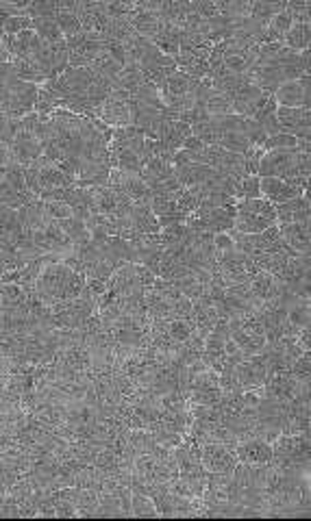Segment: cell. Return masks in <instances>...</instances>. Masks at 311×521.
I'll list each match as a JSON object with an SVG mask.
<instances>
[{"label":"cell","mask_w":311,"mask_h":521,"mask_svg":"<svg viewBox=\"0 0 311 521\" xmlns=\"http://www.w3.org/2000/svg\"><path fill=\"white\" fill-rule=\"evenodd\" d=\"M278 107H307L311 109V80L309 74L294 78V80H283L276 85L272 92Z\"/></svg>","instance_id":"obj_1"},{"label":"cell","mask_w":311,"mask_h":521,"mask_svg":"<svg viewBox=\"0 0 311 521\" xmlns=\"http://www.w3.org/2000/svg\"><path fill=\"white\" fill-rule=\"evenodd\" d=\"M201 465L205 472L213 474H229L235 469L237 458L235 452L218 441H207L201 445Z\"/></svg>","instance_id":"obj_2"},{"label":"cell","mask_w":311,"mask_h":521,"mask_svg":"<svg viewBox=\"0 0 311 521\" xmlns=\"http://www.w3.org/2000/svg\"><path fill=\"white\" fill-rule=\"evenodd\" d=\"M276 122L281 126V133L309 139L311 111L307 107H276Z\"/></svg>","instance_id":"obj_3"},{"label":"cell","mask_w":311,"mask_h":521,"mask_svg":"<svg viewBox=\"0 0 311 521\" xmlns=\"http://www.w3.org/2000/svg\"><path fill=\"white\" fill-rule=\"evenodd\" d=\"M96 118L102 120L107 126L118 128V126H129L133 124V109H131V100L118 98V96H107L105 102L98 107Z\"/></svg>","instance_id":"obj_4"},{"label":"cell","mask_w":311,"mask_h":521,"mask_svg":"<svg viewBox=\"0 0 311 521\" xmlns=\"http://www.w3.org/2000/svg\"><path fill=\"white\" fill-rule=\"evenodd\" d=\"M272 94L262 90V87H257L254 83H244L240 90L231 96L233 100V113H240L244 115V118H252L254 113H257V109L270 98Z\"/></svg>","instance_id":"obj_5"},{"label":"cell","mask_w":311,"mask_h":521,"mask_svg":"<svg viewBox=\"0 0 311 521\" xmlns=\"http://www.w3.org/2000/svg\"><path fill=\"white\" fill-rule=\"evenodd\" d=\"M233 452L237 462H244V465H266V462H272V445L259 437L237 443Z\"/></svg>","instance_id":"obj_6"},{"label":"cell","mask_w":311,"mask_h":521,"mask_svg":"<svg viewBox=\"0 0 311 521\" xmlns=\"http://www.w3.org/2000/svg\"><path fill=\"white\" fill-rule=\"evenodd\" d=\"M259 189L266 200H270L272 205H281V202H288L296 196H300L307 189H300L296 185H290L286 179L281 176H259Z\"/></svg>","instance_id":"obj_7"},{"label":"cell","mask_w":311,"mask_h":521,"mask_svg":"<svg viewBox=\"0 0 311 521\" xmlns=\"http://www.w3.org/2000/svg\"><path fill=\"white\" fill-rule=\"evenodd\" d=\"M276 207V224H290V222H311V205L309 193L303 191L300 196L281 202Z\"/></svg>","instance_id":"obj_8"},{"label":"cell","mask_w":311,"mask_h":521,"mask_svg":"<svg viewBox=\"0 0 311 521\" xmlns=\"http://www.w3.org/2000/svg\"><path fill=\"white\" fill-rule=\"evenodd\" d=\"M281 237L294 252H309L311 246V222H290V224H278Z\"/></svg>","instance_id":"obj_9"},{"label":"cell","mask_w":311,"mask_h":521,"mask_svg":"<svg viewBox=\"0 0 311 521\" xmlns=\"http://www.w3.org/2000/svg\"><path fill=\"white\" fill-rule=\"evenodd\" d=\"M248 285H250V292L257 296L259 300H264V302L274 300L281 294V287H283V282L276 276H272L270 272H264V270H259L257 274H252Z\"/></svg>","instance_id":"obj_10"},{"label":"cell","mask_w":311,"mask_h":521,"mask_svg":"<svg viewBox=\"0 0 311 521\" xmlns=\"http://www.w3.org/2000/svg\"><path fill=\"white\" fill-rule=\"evenodd\" d=\"M276 224L274 215H262V213H252V211H235V224L233 228L237 233H262L268 226Z\"/></svg>","instance_id":"obj_11"},{"label":"cell","mask_w":311,"mask_h":521,"mask_svg":"<svg viewBox=\"0 0 311 521\" xmlns=\"http://www.w3.org/2000/svg\"><path fill=\"white\" fill-rule=\"evenodd\" d=\"M129 20H131V26L135 28V33L141 35V37H146V40H151L157 33V28H159V13L157 11L135 9L129 16Z\"/></svg>","instance_id":"obj_12"},{"label":"cell","mask_w":311,"mask_h":521,"mask_svg":"<svg viewBox=\"0 0 311 521\" xmlns=\"http://www.w3.org/2000/svg\"><path fill=\"white\" fill-rule=\"evenodd\" d=\"M33 28H35V33L40 35V40L46 42V44H61V42H66L59 24H57V20H54V16H35L33 18Z\"/></svg>","instance_id":"obj_13"},{"label":"cell","mask_w":311,"mask_h":521,"mask_svg":"<svg viewBox=\"0 0 311 521\" xmlns=\"http://www.w3.org/2000/svg\"><path fill=\"white\" fill-rule=\"evenodd\" d=\"M283 44L288 48L300 52V50H309L311 46V24H292L290 31L283 35Z\"/></svg>","instance_id":"obj_14"},{"label":"cell","mask_w":311,"mask_h":521,"mask_svg":"<svg viewBox=\"0 0 311 521\" xmlns=\"http://www.w3.org/2000/svg\"><path fill=\"white\" fill-rule=\"evenodd\" d=\"M288 324H292L294 328H307L311 322V306H309V298H298L290 304L288 309Z\"/></svg>","instance_id":"obj_15"},{"label":"cell","mask_w":311,"mask_h":521,"mask_svg":"<svg viewBox=\"0 0 311 521\" xmlns=\"http://www.w3.org/2000/svg\"><path fill=\"white\" fill-rule=\"evenodd\" d=\"M218 146L224 148V150H229V152L246 155L252 143H250V139H248L244 133H240V131H229V133H222V135H220Z\"/></svg>","instance_id":"obj_16"},{"label":"cell","mask_w":311,"mask_h":521,"mask_svg":"<svg viewBox=\"0 0 311 521\" xmlns=\"http://www.w3.org/2000/svg\"><path fill=\"white\" fill-rule=\"evenodd\" d=\"M131 515L133 517H157L159 510L148 493H144V491H131Z\"/></svg>","instance_id":"obj_17"},{"label":"cell","mask_w":311,"mask_h":521,"mask_svg":"<svg viewBox=\"0 0 311 521\" xmlns=\"http://www.w3.org/2000/svg\"><path fill=\"white\" fill-rule=\"evenodd\" d=\"M54 20H57V24H59L64 37H74V35L83 33V24H81V18L76 16V11L59 9L54 13Z\"/></svg>","instance_id":"obj_18"},{"label":"cell","mask_w":311,"mask_h":521,"mask_svg":"<svg viewBox=\"0 0 311 521\" xmlns=\"http://www.w3.org/2000/svg\"><path fill=\"white\" fill-rule=\"evenodd\" d=\"M165 333H168V337L172 339L175 343L183 345L194 335V324L187 322V320H183V317H172V320H170L168 326H165Z\"/></svg>","instance_id":"obj_19"},{"label":"cell","mask_w":311,"mask_h":521,"mask_svg":"<svg viewBox=\"0 0 311 521\" xmlns=\"http://www.w3.org/2000/svg\"><path fill=\"white\" fill-rule=\"evenodd\" d=\"M28 28H33V18L28 13H13V16H7L3 20V33L5 35H16V33L28 31Z\"/></svg>","instance_id":"obj_20"},{"label":"cell","mask_w":311,"mask_h":521,"mask_svg":"<svg viewBox=\"0 0 311 521\" xmlns=\"http://www.w3.org/2000/svg\"><path fill=\"white\" fill-rule=\"evenodd\" d=\"M42 207H44V213L54 222H61L72 215V207L64 200H42Z\"/></svg>","instance_id":"obj_21"},{"label":"cell","mask_w":311,"mask_h":521,"mask_svg":"<svg viewBox=\"0 0 311 521\" xmlns=\"http://www.w3.org/2000/svg\"><path fill=\"white\" fill-rule=\"evenodd\" d=\"M298 141H300V137H296V135L274 133V135H268L266 137L264 150H268V148H298Z\"/></svg>","instance_id":"obj_22"},{"label":"cell","mask_w":311,"mask_h":521,"mask_svg":"<svg viewBox=\"0 0 311 521\" xmlns=\"http://www.w3.org/2000/svg\"><path fill=\"white\" fill-rule=\"evenodd\" d=\"M240 198H262L257 174H246V176H242V181H240Z\"/></svg>","instance_id":"obj_23"},{"label":"cell","mask_w":311,"mask_h":521,"mask_svg":"<svg viewBox=\"0 0 311 521\" xmlns=\"http://www.w3.org/2000/svg\"><path fill=\"white\" fill-rule=\"evenodd\" d=\"M292 24H294V20H292V16L286 11V9H281V11H276L272 18H270V22H268V26L270 28H274V31L283 37L286 35L290 28H292Z\"/></svg>","instance_id":"obj_24"},{"label":"cell","mask_w":311,"mask_h":521,"mask_svg":"<svg viewBox=\"0 0 311 521\" xmlns=\"http://www.w3.org/2000/svg\"><path fill=\"white\" fill-rule=\"evenodd\" d=\"M213 248L218 254H224L235 248V239L229 230H218V233H213Z\"/></svg>","instance_id":"obj_25"},{"label":"cell","mask_w":311,"mask_h":521,"mask_svg":"<svg viewBox=\"0 0 311 521\" xmlns=\"http://www.w3.org/2000/svg\"><path fill=\"white\" fill-rule=\"evenodd\" d=\"M33 3L35 0H3V7L9 16H13V13H26L33 7Z\"/></svg>","instance_id":"obj_26"},{"label":"cell","mask_w":311,"mask_h":521,"mask_svg":"<svg viewBox=\"0 0 311 521\" xmlns=\"http://www.w3.org/2000/svg\"><path fill=\"white\" fill-rule=\"evenodd\" d=\"M11 163H16V155H13V150H11V146L7 141H3L0 139V165H11Z\"/></svg>","instance_id":"obj_27"},{"label":"cell","mask_w":311,"mask_h":521,"mask_svg":"<svg viewBox=\"0 0 311 521\" xmlns=\"http://www.w3.org/2000/svg\"><path fill=\"white\" fill-rule=\"evenodd\" d=\"M135 5H137V9L157 11V13H159V9H161V5H163V0H135Z\"/></svg>","instance_id":"obj_28"},{"label":"cell","mask_w":311,"mask_h":521,"mask_svg":"<svg viewBox=\"0 0 311 521\" xmlns=\"http://www.w3.org/2000/svg\"><path fill=\"white\" fill-rule=\"evenodd\" d=\"M5 272H7V263H5V258H3V256H0V278H3V276H5Z\"/></svg>","instance_id":"obj_29"},{"label":"cell","mask_w":311,"mask_h":521,"mask_svg":"<svg viewBox=\"0 0 311 521\" xmlns=\"http://www.w3.org/2000/svg\"><path fill=\"white\" fill-rule=\"evenodd\" d=\"M92 3H98V5H109L111 0H92Z\"/></svg>","instance_id":"obj_30"}]
</instances>
